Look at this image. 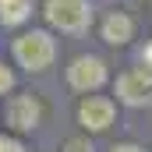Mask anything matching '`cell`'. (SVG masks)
Returning a JSON list of instances; mask_svg holds the SVG:
<instances>
[{"mask_svg":"<svg viewBox=\"0 0 152 152\" xmlns=\"http://www.w3.org/2000/svg\"><path fill=\"white\" fill-rule=\"evenodd\" d=\"M42 14H46V21H50L53 28H60V32H81V28H88V21H92V11H88L85 0H46Z\"/></svg>","mask_w":152,"mask_h":152,"instance_id":"cell-1","label":"cell"},{"mask_svg":"<svg viewBox=\"0 0 152 152\" xmlns=\"http://www.w3.org/2000/svg\"><path fill=\"white\" fill-rule=\"evenodd\" d=\"M14 60L28 71H42L53 60V39L46 32H25L14 39Z\"/></svg>","mask_w":152,"mask_h":152,"instance_id":"cell-2","label":"cell"},{"mask_svg":"<svg viewBox=\"0 0 152 152\" xmlns=\"http://www.w3.org/2000/svg\"><path fill=\"white\" fill-rule=\"evenodd\" d=\"M117 99L127 106H145L152 99V71H145V67L124 71L117 78Z\"/></svg>","mask_w":152,"mask_h":152,"instance_id":"cell-3","label":"cell"},{"mask_svg":"<svg viewBox=\"0 0 152 152\" xmlns=\"http://www.w3.org/2000/svg\"><path fill=\"white\" fill-rule=\"evenodd\" d=\"M67 81L78 92H92V88H99L106 81V64L99 57H78L75 64L67 67Z\"/></svg>","mask_w":152,"mask_h":152,"instance_id":"cell-4","label":"cell"},{"mask_svg":"<svg viewBox=\"0 0 152 152\" xmlns=\"http://www.w3.org/2000/svg\"><path fill=\"white\" fill-rule=\"evenodd\" d=\"M78 124L88 127V131H106V127L113 124V99L88 96V99L78 106Z\"/></svg>","mask_w":152,"mask_h":152,"instance_id":"cell-5","label":"cell"},{"mask_svg":"<svg viewBox=\"0 0 152 152\" xmlns=\"http://www.w3.org/2000/svg\"><path fill=\"white\" fill-rule=\"evenodd\" d=\"M39 120H42L39 99H32V96H14V99L7 103V124H11L14 131H32Z\"/></svg>","mask_w":152,"mask_h":152,"instance_id":"cell-6","label":"cell"},{"mask_svg":"<svg viewBox=\"0 0 152 152\" xmlns=\"http://www.w3.org/2000/svg\"><path fill=\"white\" fill-rule=\"evenodd\" d=\"M131 36H134V21H131L127 14L117 11V14H110V18L103 21V39H106L110 46H124Z\"/></svg>","mask_w":152,"mask_h":152,"instance_id":"cell-7","label":"cell"},{"mask_svg":"<svg viewBox=\"0 0 152 152\" xmlns=\"http://www.w3.org/2000/svg\"><path fill=\"white\" fill-rule=\"evenodd\" d=\"M32 14V0H0V21L4 25H21Z\"/></svg>","mask_w":152,"mask_h":152,"instance_id":"cell-8","label":"cell"},{"mask_svg":"<svg viewBox=\"0 0 152 152\" xmlns=\"http://www.w3.org/2000/svg\"><path fill=\"white\" fill-rule=\"evenodd\" d=\"M60 152H92V145H88V138H67Z\"/></svg>","mask_w":152,"mask_h":152,"instance_id":"cell-9","label":"cell"},{"mask_svg":"<svg viewBox=\"0 0 152 152\" xmlns=\"http://www.w3.org/2000/svg\"><path fill=\"white\" fill-rule=\"evenodd\" d=\"M0 152H25V149H21V142H14V138H0Z\"/></svg>","mask_w":152,"mask_h":152,"instance_id":"cell-10","label":"cell"},{"mask_svg":"<svg viewBox=\"0 0 152 152\" xmlns=\"http://www.w3.org/2000/svg\"><path fill=\"white\" fill-rule=\"evenodd\" d=\"M11 85H14V78H11V71H4V67H0V92H7Z\"/></svg>","mask_w":152,"mask_h":152,"instance_id":"cell-11","label":"cell"},{"mask_svg":"<svg viewBox=\"0 0 152 152\" xmlns=\"http://www.w3.org/2000/svg\"><path fill=\"white\" fill-rule=\"evenodd\" d=\"M110 152H142V149H138V145H131V142H124V145H113Z\"/></svg>","mask_w":152,"mask_h":152,"instance_id":"cell-12","label":"cell"},{"mask_svg":"<svg viewBox=\"0 0 152 152\" xmlns=\"http://www.w3.org/2000/svg\"><path fill=\"white\" fill-rule=\"evenodd\" d=\"M142 57H145V64H149V67H152V42H149V46H145V53H142Z\"/></svg>","mask_w":152,"mask_h":152,"instance_id":"cell-13","label":"cell"}]
</instances>
